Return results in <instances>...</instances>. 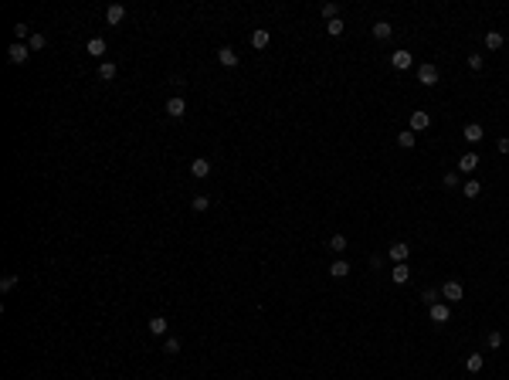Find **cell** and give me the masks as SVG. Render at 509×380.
<instances>
[{
    "label": "cell",
    "instance_id": "23",
    "mask_svg": "<svg viewBox=\"0 0 509 380\" xmlns=\"http://www.w3.org/2000/svg\"><path fill=\"white\" fill-rule=\"evenodd\" d=\"M85 51L95 55V58H102V55H105V41H102V37H92L89 45H85Z\"/></svg>",
    "mask_w": 509,
    "mask_h": 380
},
{
    "label": "cell",
    "instance_id": "20",
    "mask_svg": "<svg viewBox=\"0 0 509 380\" xmlns=\"http://www.w3.org/2000/svg\"><path fill=\"white\" fill-rule=\"evenodd\" d=\"M482 363H486V360H482V353H468L465 370H468V373H479V370H482Z\"/></svg>",
    "mask_w": 509,
    "mask_h": 380
},
{
    "label": "cell",
    "instance_id": "10",
    "mask_svg": "<svg viewBox=\"0 0 509 380\" xmlns=\"http://www.w3.org/2000/svg\"><path fill=\"white\" fill-rule=\"evenodd\" d=\"M428 316L435 319V323H448V302H435V306H428Z\"/></svg>",
    "mask_w": 509,
    "mask_h": 380
},
{
    "label": "cell",
    "instance_id": "16",
    "mask_svg": "<svg viewBox=\"0 0 509 380\" xmlns=\"http://www.w3.org/2000/svg\"><path fill=\"white\" fill-rule=\"evenodd\" d=\"M167 329H170V323L163 316H153V319H149V333L153 336H167Z\"/></svg>",
    "mask_w": 509,
    "mask_h": 380
},
{
    "label": "cell",
    "instance_id": "22",
    "mask_svg": "<svg viewBox=\"0 0 509 380\" xmlns=\"http://www.w3.org/2000/svg\"><path fill=\"white\" fill-rule=\"evenodd\" d=\"M502 41H506V37H502L499 31H489V34H486V48H489V51H499V48H502Z\"/></svg>",
    "mask_w": 509,
    "mask_h": 380
},
{
    "label": "cell",
    "instance_id": "11",
    "mask_svg": "<svg viewBox=\"0 0 509 380\" xmlns=\"http://www.w3.org/2000/svg\"><path fill=\"white\" fill-rule=\"evenodd\" d=\"M407 279H411V269H407V261H401V265H394V269H390V282H394V285H404Z\"/></svg>",
    "mask_w": 509,
    "mask_h": 380
},
{
    "label": "cell",
    "instance_id": "1",
    "mask_svg": "<svg viewBox=\"0 0 509 380\" xmlns=\"http://www.w3.org/2000/svg\"><path fill=\"white\" fill-rule=\"evenodd\" d=\"M27 58H31V48L24 45V41H14V45L7 48V61H11V65H24Z\"/></svg>",
    "mask_w": 509,
    "mask_h": 380
},
{
    "label": "cell",
    "instance_id": "36",
    "mask_svg": "<svg viewBox=\"0 0 509 380\" xmlns=\"http://www.w3.org/2000/svg\"><path fill=\"white\" fill-rule=\"evenodd\" d=\"M445 187H455V190H458V173H445Z\"/></svg>",
    "mask_w": 509,
    "mask_h": 380
},
{
    "label": "cell",
    "instance_id": "7",
    "mask_svg": "<svg viewBox=\"0 0 509 380\" xmlns=\"http://www.w3.org/2000/svg\"><path fill=\"white\" fill-rule=\"evenodd\" d=\"M183 112H187V102H183L180 95H173V99L167 102V116L170 119H183Z\"/></svg>",
    "mask_w": 509,
    "mask_h": 380
},
{
    "label": "cell",
    "instance_id": "18",
    "mask_svg": "<svg viewBox=\"0 0 509 380\" xmlns=\"http://www.w3.org/2000/svg\"><path fill=\"white\" fill-rule=\"evenodd\" d=\"M390 34H394V27H390L387 21H377V24H373V37H377V41H387Z\"/></svg>",
    "mask_w": 509,
    "mask_h": 380
},
{
    "label": "cell",
    "instance_id": "2",
    "mask_svg": "<svg viewBox=\"0 0 509 380\" xmlns=\"http://www.w3.org/2000/svg\"><path fill=\"white\" fill-rule=\"evenodd\" d=\"M418 82L421 85H438V65H431V61H424V65H418Z\"/></svg>",
    "mask_w": 509,
    "mask_h": 380
},
{
    "label": "cell",
    "instance_id": "17",
    "mask_svg": "<svg viewBox=\"0 0 509 380\" xmlns=\"http://www.w3.org/2000/svg\"><path fill=\"white\" fill-rule=\"evenodd\" d=\"M268 41H271V34L265 31V27H258V31L251 34V48H258V51H261V48H268Z\"/></svg>",
    "mask_w": 509,
    "mask_h": 380
},
{
    "label": "cell",
    "instance_id": "25",
    "mask_svg": "<svg viewBox=\"0 0 509 380\" xmlns=\"http://www.w3.org/2000/svg\"><path fill=\"white\" fill-rule=\"evenodd\" d=\"M414 136H418V133H411V129H404V133L397 136V146H401V149H411V146H414Z\"/></svg>",
    "mask_w": 509,
    "mask_h": 380
},
{
    "label": "cell",
    "instance_id": "33",
    "mask_svg": "<svg viewBox=\"0 0 509 380\" xmlns=\"http://www.w3.org/2000/svg\"><path fill=\"white\" fill-rule=\"evenodd\" d=\"M489 347H492V350L502 347V333H499V329H492V333H489Z\"/></svg>",
    "mask_w": 509,
    "mask_h": 380
},
{
    "label": "cell",
    "instance_id": "27",
    "mask_svg": "<svg viewBox=\"0 0 509 380\" xmlns=\"http://www.w3.org/2000/svg\"><path fill=\"white\" fill-rule=\"evenodd\" d=\"M163 353H170V357L180 353V339H177V336H167V339H163Z\"/></svg>",
    "mask_w": 509,
    "mask_h": 380
},
{
    "label": "cell",
    "instance_id": "21",
    "mask_svg": "<svg viewBox=\"0 0 509 380\" xmlns=\"http://www.w3.org/2000/svg\"><path fill=\"white\" fill-rule=\"evenodd\" d=\"M99 79L102 82H112L115 79V65H112V61H99Z\"/></svg>",
    "mask_w": 509,
    "mask_h": 380
},
{
    "label": "cell",
    "instance_id": "26",
    "mask_svg": "<svg viewBox=\"0 0 509 380\" xmlns=\"http://www.w3.org/2000/svg\"><path fill=\"white\" fill-rule=\"evenodd\" d=\"M319 14L326 17V24H329V21H336V17H339V4H323V11H319Z\"/></svg>",
    "mask_w": 509,
    "mask_h": 380
},
{
    "label": "cell",
    "instance_id": "6",
    "mask_svg": "<svg viewBox=\"0 0 509 380\" xmlns=\"http://www.w3.org/2000/svg\"><path fill=\"white\" fill-rule=\"evenodd\" d=\"M390 65H394L397 71H407V68L414 65V58H411V51H404V48H401V51H394V55H390Z\"/></svg>",
    "mask_w": 509,
    "mask_h": 380
},
{
    "label": "cell",
    "instance_id": "32",
    "mask_svg": "<svg viewBox=\"0 0 509 380\" xmlns=\"http://www.w3.org/2000/svg\"><path fill=\"white\" fill-rule=\"evenodd\" d=\"M14 37H17V41H24V37L31 41V27H27V24H17V27H14Z\"/></svg>",
    "mask_w": 509,
    "mask_h": 380
},
{
    "label": "cell",
    "instance_id": "12",
    "mask_svg": "<svg viewBox=\"0 0 509 380\" xmlns=\"http://www.w3.org/2000/svg\"><path fill=\"white\" fill-rule=\"evenodd\" d=\"M462 136H465V143H482V126H479V123H468V126H465V129H462Z\"/></svg>",
    "mask_w": 509,
    "mask_h": 380
},
{
    "label": "cell",
    "instance_id": "31",
    "mask_svg": "<svg viewBox=\"0 0 509 380\" xmlns=\"http://www.w3.org/2000/svg\"><path fill=\"white\" fill-rule=\"evenodd\" d=\"M343 27H346V24L339 21V17H336V21H329V24H326V31L333 34V37H339V34H343Z\"/></svg>",
    "mask_w": 509,
    "mask_h": 380
},
{
    "label": "cell",
    "instance_id": "24",
    "mask_svg": "<svg viewBox=\"0 0 509 380\" xmlns=\"http://www.w3.org/2000/svg\"><path fill=\"white\" fill-rule=\"evenodd\" d=\"M462 194H465V197H468V201H475V197L482 194V183H479V180H468V183H465V187H462Z\"/></svg>",
    "mask_w": 509,
    "mask_h": 380
},
{
    "label": "cell",
    "instance_id": "8",
    "mask_svg": "<svg viewBox=\"0 0 509 380\" xmlns=\"http://www.w3.org/2000/svg\"><path fill=\"white\" fill-rule=\"evenodd\" d=\"M190 173H193V177H211V160H207V157H197V160H190Z\"/></svg>",
    "mask_w": 509,
    "mask_h": 380
},
{
    "label": "cell",
    "instance_id": "35",
    "mask_svg": "<svg viewBox=\"0 0 509 380\" xmlns=\"http://www.w3.org/2000/svg\"><path fill=\"white\" fill-rule=\"evenodd\" d=\"M468 68H472V71H482V55H468Z\"/></svg>",
    "mask_w": 509,
    "mask_h": 380
},
{
    "label": "cell",
    "instance_id": "28",
    "mask_svg": "<svg viewBox=\"0 0 509 380\" xmlns=\"http://www.w3.org/2000/svg\"><path fill=\"white\" fill-rule=\"evenodd\" d=\"M45 45H48V37H45V34H31V41H27V48H31V51H41Z\"/></svg>",
    "mask_w": 509,
    "mask_h": 380
},
{
    "label": "cell",
    "instance_id": "30",
    "mask_svg": "<svg viewBox=\"0 0 509 380\" xmlns=\"http://www.w3.org/2000/svg\"><path fill=\"white\" fill-rule=\"evenodd\" d=\"M14 285H17V275H14V272H11V275H4V279H0V292H11Z\"/></svg>",
    "mask_w": 509,
    "mask_h": 380
},
{
    "label": "cell",
    "instance_id": "3",
    "mask_svg": "<svg viewBox=\"0 0 509 380\" xmlns=\"http://www.w3.org/2000/svg\"><path fill=\"white\" fill-rule=\"evenodd\" d=\"M441 295H445L448 302H458V299L465 295L462 282H458V279H448V282H441Z\"/></svg>",
    "mask_w": 509,
    "mask_h": 380
},
{
    "label": "cell",
    "instance_id": "34",
    "mask_svg": "<svg viewBox=\"0 0 509 380\" xmlns=\"http://www.w3.org/2000/svg\"><path fill=\"white\" fill-rule=\"evenodd\" d=\"M207 207H211V201H207L204 194H201V197H193V211H207Z\"/></svg>",
    "mask_w": 509,
    "mask_h": 380
},
{
    "label": "cell",
    "instance_id": "37",
    "mask_svg": "<svg viewBox=\"0 0 509 380\" xmlns=\"http://www.w3.org/2000/svg\"><path fill=\"white\" fill-rule=\"evenodd\" d=\"M496 149H499V153H509V136H502V139H499Z\"/></svg>",
    "mask_w": 509,
    "mask_h": 380
},
{
    "label": "cell",
    "instance_id": "29",
    "mask_svg": "<svg viewBox=\"0 0 509 380\" xmlns=\"http://www.w3.org/2000/svg\"><path fill=\"white\" fill-rule=\"evenodd\" d=\"M438 295H441V289H424V292H421L424 306H435V302H438Z\"/></svg>",
    "mask_w": 509,
    "mask_h": 380
},
{
    "label": "cell",
    "instance_id": "19",
    "mask_svg": "<svg viewBox=\"0 0 509 380\" xmlns=\"http://www.w3.org/2000/svg\"><path fill=\"white\" fill-rule=\"evenodd\" d=\"M329 251H333V255H343V251H346V235H333L329 238Z\"/></svg>",
    "mask_w": 509,
    "mask_h": 380
},
{
    "label": "cell",
    "instance_id": "15",
    "mask_svg": "<svg viewBox=\"0 0 509 380\" xmlns=\"http://www.w3.org/2000/svg\"><path fill=\"white\" fill-rule=\"evenodd\" d=\"M329 275H333V279H346V275H350V261H343V258H336V261L329 265Z\"/></svg>",
    "mask_w": 509,
    "mask_h": 380
},
{
    "label": "cell",
    "instance_id": "5",
    "mask_svg": "<svg viewBox=\"0 0 509 380\" xmlns=\"http://www.w3.org/2000/svg\"><path fill=\"white\" fill-rule=\"evenodd\" d=\"M428 126H431V116H428L424 109H414V112H411V133H424Z\"/></svg>",
    "mask_w": 509,
    "mask_h": 380
},
{
    "label": "cell",
    "instance_id": "4",
    "mask_svg": "<svg viewBox=\"0 0 509 380\" xmlns=\"http://www.w3.org/2000/svg\"><path fill=\"white\" fill-rule=\"evenodd\" d=\"M407 255H411V245H404V241H394V245L387 248V258H390L394 265H401V261H407Z\"/></svg>",
    "mask_w": 509,
    "mask_h": 380
},
{
    "label": "cell",
    "instance_id": "9",
    "mask_svg": "<svg viewBox=\"0 0 509 380\" xmlns=\"http://www.w3.org/2000/svg\"><path fill=\"white\" fill-rule=\"evenodd\" d=\"M479 163H482V160H479V153H462L458 170H462V173H475V170H479Z\"/></svg>",
    "mask_w": 509,
    "mask_h": 380
},
{
    "label": "cell",
    "instance_id": "14",
    "mask_svg": "<svg viewBox=\"0 0 509 380\" xmlns=\"http://www.w3.org/2000/svg\"><path fill=\"white\" fill-rule=\"evenodd\" d=\"M217 61L224 68H238V51L234 48H221V51H217Z\"/></svg>",
    "mask_w": 509,
    "mask_h": 380
},
{
    "label": "cell",
    "instance_id": "13",
    "mask_svg": "<svg viewBox=\"0 0 509 380\" xmlns=\"http://www.w3.org/2000/svg\"><path fill=\"white\" fill-rule=\"evenodd\" d=\"M123 17H126V7H123V4H109V11H105V21L115 27V24H123Z\"/></svg>",
    "mask_w": 509,
    "mask_h": 380
}]
</instances>
